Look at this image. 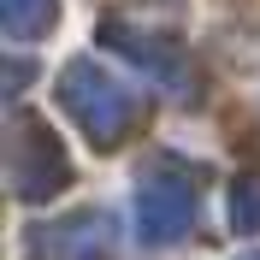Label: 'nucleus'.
Instances as JSON below:
<instances>
[{"mask_svg":"<svg viewBox=\"0 0 260 260\" xmlns=\"http://www.w3.org/2000/svg\"><path fill=\"white\" fill-rule=\"evenodd\" d=\"M59 107L95 148L124 142L130 118H136V95L118 77H107V65H95V59H71L59 71Z\"/></svg>","mask_w":260,"mask_h":260,"instance_id":"f257e3e1","label":"nucleus"},{"mask_svg":"<svg viewBox=\"0 0 260 260\" xmlns=\"http://www.w3.org/2000/svg\"><path fill=\"white\" fill-rule=\"evenodd\" d=\"M71 178L65 166V148L36 113H18L12 118V148H6V183H12L18 201H48L59 183Z\"/></svg>","mask_w":260,"mask_h":260,"instance_id":"f03ea898","label":"nucleus"},{"mask_svg":"<svg viewBox=\"0 0 260 260\" xmlns=\"http://www.w3.org/2000/svg\"><path fill=\"white\" fill-rule=\"evenodd\" d=\"M30 254L36 260H113V219L83 207V213H65L59 225H36Z\"/></svg>","mask_w":260,"mask_h":260,"instance_id":"7ed1b4c3","label":"nucleus"},{"mask_svg":"<svg viewBox=\"0 0 260 260\" xmlns=\"http://www.w3.org/2000/svg\"><path fill=\"white\" fill-rule=\"evenodd\" d=\"M136 219H142L148 243H178L195 225V189L178 178H148L142 195H136Z\"/></svg>","mask_w":260,"mask_h":260,"instance_id":"20e7f679","label":"nucleus"},{"mask_svg":"<svg viewBox=\"0 0 260 260\" xmlns=\"http://www.w3.org/2000/svg\"><path fill=\"white\" fill-rule=\"evenodd\" d=\"M101 42L107 48H118L124 59H136L142 71H154L160 83H172V89H183V59L172 53V42H154V36H142V30H130V24H101Z\"/></svg>","mask_w":260,"mask_h":260,"instance_id":"39448f33","label":"nucleus"},{"mask_svg":"<svg viewBox=\"0 0 260 260\" xmlns=\"http://www.w3.org/2000/svg\"><path fill=\"white\" fill-rule=\"evenodd\" d=\"M59 0H6V42H36L53 30Z\"/></svg>","mask_w":260,"mask_h":260,"instance_id":"423d86ee","label":"nucleus"},{"mask_svg":"<svg viewBox=\"0 0 260 260\" xmlns=\"http://www.w3.org/2000/svg\"><path fill=\"white\" fill-rule=\"evenodd\" d=\"M231 225L243 231V237L260 231V178H243V183H237V195H231Z\"/></svg>","mask_w":260,"mask_h":260,"instance_id":"0eeeda50","label":"nucleus"},{"mask_svg":"<svg viewBox=\"0 0 260 260\" xmlns=\"http://www.w3.org/2000/svg\"><path fill=\"white\" fill-rule=\"evenodd\" d=\"M237 260H260V248H248V254H237Z\"/></svg>","mask_w":260,"mask_h":260,"instance_id":"6e6552de","label":"nucleus"}]
</instances>
